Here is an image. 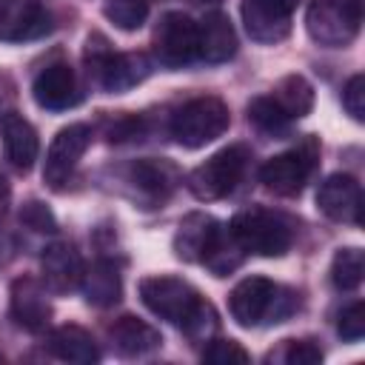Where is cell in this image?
I'll return each instance as SVG.
<instances>
[{
  "mask_svg": "<svg viewBox=\"0 0 365 365\" xmlns=\"http://www.w3.org/2000/svg\"><path fill=\"white\" fill-rule=\"evenodd\" d=\"M140 299L154 317L182 328L191 342H208L217 328L214 305L202 299L197 288L180 277L157 274L140 279Z\"/></svg>",
  "mask_w": 365,
  "mask_h": 365,
  "instance_id": "6da1fadb",
  "label": "cell"
},
{
  "mask_svg": "<svg viewBox=\"0 0 365 365\" xmlns=\"http://www.w3.org/2000/svg\"><path fill=\"white\" fill-rule=\"evenodd\" d=\"M299 305L297 294L274 285L265 277H245L228 294V311L240 328H257L262 322H282Z\"/></svg>",
  "mask_w": 365,
  "mask_h": 365,
  "instance_id": "7a4b0ae2",
  "label": "cell"
},
{
  "mask_svg": "<svg viewBox=\"0 0 365 365\" xmlns=\"http://www.w3.org/2000/svg\"><path fill=\"white\" fill-rule=\"evenodd\" d=\"M88 77L108 94H123L151 74V60L140 51H114L103 34H88L83 51Z\"/></svg>",
  "mask_w": 365,
  "mask_h": 365,
  "instance_id": "3957f363",
  "label": "cell"
},
{
  "mask_svg": "<svg viewBox=\"0 0 365 365\" xmlns=\"http://www.w3.org/2000/svg\"><path fill=\"white\" fill-rule=\"evenodd\" d=\"M228 234L245 254L257 257H282L294 242V231L285 222V217L265 208L237 211L228 222Z\"/></svg>",
  "mask_w": 365,
  "mask_h": 365,
  "instance_id": "277c9868",
  "label": "cell"
},
{
  "mask_svg": "<svg viewBox=\"0 0 365 365\" xmlns=\"http://www.w3.org/2000/svg\"><path fill=\"white\" fill-rule=\"evenodd\" d=\"M231 125V111L220 97H194L171 117V137L182 148H202L222 137Z\"/></svg>",
  "mask_w": 365,
  "mask_h": 365,
  "instance_id": "5b68a950",
  "label": "cell"
},
{
  "mask_svg": "<svg viewBox=\"0 0 365 365\" xmlns=\"http://www.w3.org/2000/svg\"><path fill=\"white\" fill-rule=\"evenodd\" d=\"M362 26V0H311L305 11L308 37L325 48H345Z\"/></svg>",
  "mask_w": 365,
  "mask_h": 365,
  "instance_id": "8992f818",
  "label": "cell"
},
{
  "mask_svg": "<svg viewBox=\"0 0 365 365\" xmlns=\"http://www.w3.org/2000/svg\"><path fill=\"white\" fill-rule=\"evenodd\" d=\"M251 160V151L245 145H228V148H220L217 154H211L205 163H200L197 168L188 171L185 177V185L188 191L202 200V202H214V200H222L228 197L237 182L242 180L245 174V165Z\"/></svg>",
  "mask_w": 365,
  "mask_h": 365,
  "instance_id": "52a82bcc",
  "label": "cell"
},
{
  "mask_svg": "<svg viewBox=\"0 0 365 365\" xmlns=\"http://www.w3.org/2000/svg\"><path fill=\"white\" fill-rule=\"evenodd\" d=\"M154 60L171 71L197 60V23L182 11H165L151 37Z\"/></svg>",
  "mask_w": 365,
  "mask_h": 365,
  "instance_id": "ba28073f",
  "label": "cell"
},
{
  "mask_svg": "<svg viewBox=\"0 0 365 365\" xmlns=\"http://www.w3.org/2000/svg\"><path fill=\"white\" fill-rule=\"evenodd\" d=\"M314 163H317V140H305L302 145L265 160L259 168V180L277 197H297L308 182Z\"/></svg>",
  "mask_w": 365,
  "mask_h": 365,
  "instance_id": "9c48e42d",
  "label": "cell"
},
{
  "mask_svg": "<svg viewBox=\"0 0 365 365\" xmlns=\"http://www.w3.org/2000/svg\"><path fill=\"white\" fill-rule=\"evenodd\" d=\"M91 145V128L86 123H71L66 128H60L46 151V163H43V180L51 188H60L71 171L77 168V163L83 160V154Z\"/></svg>",
  "mask_w": 365,
  "mask_h": 365,
  "instance_id": "30bf717a",
  "label": "cell"
},
{
  "mask_svg": "<svg viewBox=\"0 0 365 365\" xmlns=\"http://www.w3.org/2000/svg\"><path fill=\"white\" fill-rule=\"evenodd\" d=\"M51 31V11L37 0H0V43H26Z\"/></svg>",
  "mask_w": 365,
  "mask_h": 365,
  "instance_id": "8fae6325",
  "label": "cell"
},
{
  "mask_svg": "<svg viewBox=\"0 0 365 365\" xmlns=\"http://www.w3.org/2000/svg\"><path fill=\"white\" fill-rule=\"evenodd\" d=\"M317 208L334 222H362V188L351 174H331L317 188Z\"/></svg>",
  "mask_w": 365,
  "mask_h": 365,
  "instance_id": "7c38bea8",
  "label": "cell"
},
{
  "mask_svg": "<svg viewBox=\"0 0 365 365\" xmlns=\"http://www.w3.org/2000/svg\"><path fill=\"white\" fill-rule=\"evenodd\" d=\"M291 11L282 0H242L240 14L254 43H279L291 34Z\"/></svg>",
  "mask_w": 365,
  "mask_h": 365,
  "instance_id": "4fadbf2b",
  "label": "cell"
},
{
  "mask_svg": "<svg viewBox=\"0 0 365 365\" xmlns=\"http://www.w3.org/2000/svg\"><path fill=\"white\" fill-rule=\"evenodd\" d=\"M9 308H11V319L29 331V334H40L48 328L51 322V302L46 297V285L34 277H20L11 282V294H9Z\"/></svg>",
  "mask_w": 365,
  "mask_h": 365,
  "instance_id": "5bb4252c",
  "label": "cell"
},
{
  "mask_svg": "<svg viewBox=\"0 0 365 365\" xmlns=\"http://www.w3.org/2000/svg\"><path fill=\"white\" fill-rule=\"evenodd\" d=\"M222 225L202 211H191L180 220L177 234H174V254L182 262H205V257L211 254L214 242L220 240Z\"/></svg>",
  "mask_w": 365,
  "mask_h": 365,
  "instance_id": "9a60e30c",
  "label": "cell"
},
{
  "mask_svg": "<svg viewBox=\"0 0 365 365\" xmlns=\"http://www.w3.org/2000/svg\"><path fill=\"white\" fill-rule=\"evenodd\" d=\"M31 97L46 111H63V108L77 106L80 103V88H77V77H74L71 66L68 63L46 66L31 83Z\"/></svg>",
  "mask_w": 365,
  "mask_h": 365,
  "instance_id": "2e32d148",
  "label": "cell"
},
{
  "mask_svg": "<svg viewBox=\"0 0 365 365\" xmlns=\"http://www.w3.org/2000/svg\"><path fill=\"white\" fill-rule=\"evenodd\" d=\"M83 259L71 242H51L40 254V274L43 285L54 294H68L83 279Z\"/></svg>",
  "mask_w": 365,
  "mask_h": 365,
  "instance_id": "e0dca14e",
  "label": "cell"
},
{
  "mask_svg": "<svg viewBox=\"0 0 365 365\" xmlns=\"http://www.w3.org/2000/svg\"><path fill=\"white\" fill-rule=\"evenodd\" d=\"M237 54V31L222 11H211L197 23V57L205 63H228Z\"/></svg>",
  "mask_w": 365,
  "mask_h": 365,
  "instance_id": "ac0fdd59",
  "label": "cell"
},
{
  "mask_svg": "<svg viewBox=\"0 0 365 365\" xmlns=\"http://www.w3.org/2000/svg\"><path fill=\"white\" fill-rule=\"evenodd\" d=\"M128 182L137 188L145 208H154L157 202L168 200V194L174 191L180 177H177V168L165 160H140V163L131 165Z\"/></svg>",
  "mask_w": 365,
  "mask_h": 365,
  "instance_id": "d6986e66",
  "label": "cell"
},
{
  "mask_svg": "<svg viewBox=\"0 0 365 365\" xmlns=\"http://www.w3.org/2000/svg\"><path fill=\"white\" fill-rule=\"evenodd\" d=\"M108 339H111L114 351L120 356H128V359L145 356V354H151V351H157L163 345L160 331L154 325H148L145 319L131 317V314H125V317H120V319L111 322Z\"/></svg>",
  "mask_w": 365,
  "mask_h": 365,
  "instance_id": "ffe728a7",
  "label": "cell"
},
{
  "mask_svg": "<svg viewBox=\"0 0 365 365\" xmlns=\"http://www.w3.org/2000/svg\"><path fill=\"white\" fill-rule=\"evenodd\" d=\"M0 134H3V151H6V160L20 168V171H29L40 154V140H37V131L34 125L20 117V114H6L3 123H0Z\"/></svg>",
  "mask_w": 365,
  "mask_h": 365,
  "instance_id": "44dd1931",
  "label": "cell"
},
{
  "mask_svg": "<svg viewBox=\"0 0 365 365\" xmlns=\"http://www.w3.org/2000/svg\"><path fill=\"white\" fill-rule=\"evenodd\" d=\"M46 348L51 356L74 365H91L100 359V348L94 336L80 325H60L46 336Z\"/></svg>",
  "mask_w": 365,
  "mask_h": 365,
  "instance_id": "7402d4cb",
  "label": "cell"
},
{
  "mask_svg": "<svg viewBox=\"0 0 365 365\" xmlns=\"http://www.w3.org/2000/svg\"><path fill=\"white\" fill-rule=\"evenodd\" d=\"M83 297L88 305L94 308H111L120 302L123 297V279L114 262L108 259H97L88 268H83V279H80Z\"/></svg>",
  "mask_w": 365,
  "mask_h": 365,
  "instance_id": "603a6c76",
  "label": "cell"
},
{
  "mask_svg": "<svg viewBox=\"0 0 365 365\" xmlns=\"http://www.w3.org/2000/svg\"><path fill=\"white\" fill-rule=\"evenodd\" d=\"M271 97L291 120L305 117L314 108V86L302 74H285L282 80H277Z\"/></svg>",
  "mask_w": 365,
  "mask_h": 365,
  "instance_id": "cb8c5ba5",
  "label": "cell"
},
{
  "mask_svg": "<svg viewBox=\"0 0 365 365\" xmlns=\"http://www.w3.org/2000/svg\"><path fill=\"white\" fill-rule=\"evenodd\" d=\"M248 123L257 131L268 134V137H285L288 128H291V117L274 103L271 94L268 97H254L248 103Z\"/></svg>",
  "mask_w": 365,
  "mask_h": 365,
  "instance_id": "d4e9b609",
  "label": "cell"
},
{
  "mask_svg": "<svg viewBox=\"0 0 365 365\" xmlns=\"http://www.w3.org/2000/svg\"><path fill=\"white\" fill-rule=\"evenodd\" d=\"M362 274H365V257L359 248H339L331 259V282L339 288V291H354L359 288L362 282Z\"/></svg>",
  "mask_w": 365,
  "mask_h": 365,
  "instance_id": "484cf974",
  "label": "cell"
},
{
  "mask_svg": "<svg viewBox=\"0 0 365 365\" xmlns=\"http://www.w3.org/2000/svg\"><path fill=\"white\" fill-rule=\"evenodd\" d=\"M103 14L120 31H137L148 17V0H108Z\"/></svg>",
  "mask_w": 365,
  "mask_h": 365,
  "instance_id": "4316f807",
  "label": "cell"
},
{
  "mask_svg": "<svg viewBox=\"0 0 365 365\" xmlns=\"http://www.w3.org/2000/svg\"><path fill=\"white\" fill-rule=\"evenodd\" d=\"M248 359V351L234 339H208L202 351V362L208 365H245Z\"/></svg>",
  "mask_w": 365,
  "mask_h": 365,
  "instance_id": "83f0119b",
  "label": "cell"
},
{
  "mask_svg": "<svg viewBox=\"0 0 365 365\" xmlns=\"http://www.w3.org/2000/svg\"><path fill=\"white\" fill-rule=\"evenodd\" d=\"M336 334H339L345 342H359V339L365 336V305H362L359 299L339 311Z\"/></svg>",
  "mask_w": 365,
  "mask_h": 365,
  "instance_id": "f1b7e54d",
  "label": "cell"
},
{
  "mask_svg": "<svg viewBox=\"0 0 365 365\" xmlns=\"http://www.w3.org/2000/svg\"><path fill=\"white\" fill-rule=\"evenodd\" d=\"M20 222L37 234H54L57 231V220L54 214L40 202V200H29L23 208H20Z\"/></svg>",
  "mask_w": 365,
  "mask_h": 365,
  "instance_id": "f546056e",
  "label": "cell"
},
{
  "mask_svg": "<svg viewBox=\"0 0 365 365\" xmlns=\"http://www.w3.org/2000/svg\"><path fill=\"white\" fill-rule=\"evenodd\" d=\"M282 362H288V365H317V362H322V351L311 339H285Z\"/></svg>",
  "mask_w": 365,
  "mask_h": 365,
  "instance_id": "4dcf8cb0",
  "label": "cell"
},
{
  "mask_svg": "<svg viewBox=\"0 0 365 365\" xmlns=\"http://www.w3.org/2000/svg\"><path fill=\"white\" fill-rule=\"evenodd\" d=\"M342 106H345V111H348L356 123L365 120V77H362V74H354V77L342 86Z\"/></svg>",
  "mask_w": 365,
  "mask_h": 365,
  "instance_id": "1f68e13d",
  "label": "cell"
},
{
  "mask_svg": "<svg viewBox=\"0 0 365 365\" xmlns=\"http://www.w3.org/2000/svg\"><path fill=\"white\" fill-rule=\"evenodd\" d=\"M140 128H143V123L137 120V117H117L111 125H108V143H125V140H134V137H140Z\"/></svg>",
  "mask_w": 365,
  "mask_h": 365,
  "instance_id": "d6a6232c",
  "label": "cell"
},
{
  "mask_svg": "<svg viewBox=\"0 0 365 365\" xmlns=\"http://www.w3.org/2000/svg\"><path fill=\"white\" fill-rule=\"evenodd\" d=\"M9 197H11V185H9V180L0 174V211L6 208V202H9Z\"/></svg>",
  "mask_w": 365,
  "mask_h": 365,
  "instance_id": "836d02e7",
  "label": "cell"
},
{
  "mask_svg": "<svg viewBox=\"0 0 365 365\" xmlns=\"http://www.w3.org/2000/svg\"><path fill=\"white\" fill-rule=\"evenodd\" d=\"M282 3H285V6H288V9H294V6H297V3H299V0H282Z\"/></svg>",
  "mask_w": 365,
  "mask_h": 365,
  "instance_id": "e575fe53",
  "label": "cell"
},
{
  "mask_svg": "<svg viewBox=\"0 0 365 365\" xmlns=\"http://www.w3.org/2000/svg\"><path fill=\"white\" fill-rule=\"evenodd\" d=\"M191 3H220V0H191Z\"/></svg>",
  "mask_w": 365,
  "mask_h": 365,
  "instance_id": "d590c367",
  "label": "cell"
},
{
  "mask_svg": "<svg viewBox=\"0 0 365 365\" xmlns=\"http://www.w3.org/2000/svg\"><path fill=\"white\" fill-rule=\"evenodd\" d=\"M0 251H3V234H0Z\"/></svg>",
  "mask_w": 365,
  "mask_h": 365,
  "instance_id": "8d00e7d4",
  "label": "cell"
}]
</instances>
